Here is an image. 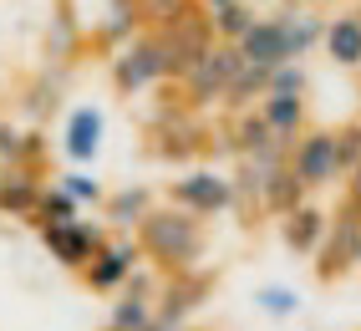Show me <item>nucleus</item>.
I'll return each instance as SVG.
<instances>
[{
	"label": "nucleus",
	"instance_id": "1",
	"mask_svg": "<svg viewBox=\"0 0 361 331\" xmlns=\"http://www.w3.org/2000/svg\"><path fill=\"white\" fill-rule=\"evenodd\" d=\"M142 260H153L163 275H188L204 270L209 255V219H194L178 204H153V215L137 224Z\"/></svg>",
	"mask_w": 361,
	"mask_h": 331
},
{
	"label": "nucleus",
	"instance_id": "2",
	"mask_svg": "<svg viewBox=\"0 0 361 331\" xmlns=\"http://www.w3.org/2000/svg\"><path fill=\"white\" fill-rule=\"evenodd\" d=\"M321 41H326V20H321L316 11L290 6V11L259 16V20H255V31L239 41V56H245L255 72H275V66H285V61L310 56Z\"/></svg>",
	"mask_w": 361,
	"mask_h": 331
},
{
	"label": "nucleus",
	"instance_id": "3",
	"mask_svg": "<svg viewBox=\"0 0 361 331\" xmlns=\"http://www.w3.org/2000/svg\"><path fill=\"white\" fill-rule=\"evenodd\" d=\"M112 87H117V97H137V92H148V87H168V82H178L173 77V56H168V46L158 31H142L133 36L123 52H112Z\"/></svg>",
	"mask_w": 361,
	"mask_h": 331
},
{
	"label": "nucleus",
	"instance_id": "4",
	"mask_svg": "<svg viewBox=\"0 0 361 331\" xmlns=\"http://www.w3.org/2000/svg\"><path fill=\"white\" fill-rule=\"evenodd\" d=\"M245 56H239V46H214V52L194 66V72L183 77V107H229V92H234V82L245 77Z\"/></svg>",
	"mask_w": 361,
	"mask_h": 331
},
{
	"label": "nucleus",
	"instance_id": "5",
	"mask_svg": "<svg viewBox=\"0 0 361 331\" xmlns=\"http://www.w3.org/2000/svg\"><path fill=\"white\" fill-rule=\"evenodd\" d=\"M168 204L188 209L194 219H219L239 204V194H234V179L214 174V169H188L183 179L168 183Z\"/></svg>",
	"mask_w": 361,
	"mask_h": 331
},
{
	"label": "nucleus",
	"instance_id": "6",
	"mask_svg": "<svg viewBox=\"0 0 361 331\" xmlns=\"http://www.w3.org/2000/svg\"><path fill=\"white\" fill-rule=\"evenodd\" d=\"M142 270V245H137V234H112V240L97 250V260L82 270V286L92 296H123L128 291V280Z\"/></svg>",
	"mask_w": 361,
	"mask_h": 331
},
{
	"label": "nucleus",
	"instance_id": "7",
	"mask_svg": "<svg viewBox=\"0 0 361 331\" xmlns=\"http://www.w3.org/2000/svg\"><path fill=\"white\" fill-rule=\"evenodd\" d=\"M285 163H290V174H295L305 188H331V183H341V158H336V133H331V128H305V138H295V143H290Z\"/></svg>",
	"mask_w": 361,
	"mask_h": 331
},
{
	"label": "nucleus",
	"instance_id": "8",
	"mask_svg": "<svg viewBox=\"0 0 361 331\" xmlns=\"http://www.w3.org/2000/svg\"><path fill=\"white\" fill-rule=\"evenodd\" d=\"M163 36V46H168V56H173V77L183 82L194 66L219 46V36H214V26H209V16H199V6L188 11V16H178L173 26H163L158 31Z\"/></svg>",
	"mask_w": 361,
	"mask_h": 331
},
{
	"label": "nucleus",
	"instance_id": "9",
	"mask_svg": "<svg viewBox=\"0 0 361 331\" xmlns=\"http://www.w3.org/2000/svg\"><path fill=\"white\" fill-rule=\"evenodd\" d=\"M41 245H46V255H51L56 265L82 275L92 260H97V250L107 245V234L97 224H87V219H77V224H46L41 229Z\"/></svg>",
	"mask_w": 361,
	"mask_h": 331
},
{
	"label": "nucleus",
	"instance_id": "10",
	"mask_svg": "<svg viewBox=\"0 0 361 331\" xmlns=\"http://www.w3.org/2000/svg\"><path fill=\"white\" fill-rule=\"evenodd\" d=\"M102 138H107V117H102V107L82 102V107H71V112H66L56 148H61V158L71 163V169H87V163L102 153Z\"/></svg>",
	"mask_w": 361,
	"mask_h": 331
},
{
	"label": "nucleus",
	"instance_id": "11",
	"mask_svg": "<svg viewBox=\"0 0 361 331\" xmlns=\"http://www.w3.org/2000/svg\"><path fill=\"white\" fill-rule=\"evenodd\" d=\"M214 291V275L209 270H188V275H163V296H158V321L168 331L188 326V316L199 311Z\"/></svg>",
	"mask_w": 361,
	"mask_h": 331
},
{
	"label": "nucleus",
	"instance_id": "12",
	"mask_svg": "<svg viewBox=\"0 0 361 331\" xmlns=\"http://www.w3.org/2000/svg\"><path fill=\"white\" fill-rule=\"evenodd\" d=\"M351 265H361V219L341 215V219H331V234H326V245L316 255V275L326 280H341Z\"/></svg>",
	"mask_w": 361,
	"mask_h": 331
},
{
	"label": "nucleus",
	"instance_id": "13",
	"mask_svg": "<svg viewBox=\"0 0 361 331\" xmlns=\"http://www.w3.org/2000/svg\"><path fill=\"white\" fill-rule=\"evenodd\" d=\"M326 234H331V215L321 204H310V199L295 209V215L280 219V245L290 255H300V260H316L321 245H326Z\"/></svg>",
	"mask_w": 361,
	"mask_h": 331
},
{
	"label": "nucleus",
	"instance_id": "14",
	"mask_svg": "<svg viewBox=\"0 0 361 331\" xmlns=\"http://www.w3.org/2000/svg\"><path fill=\"white\" fill-rule=\"evenodd\" d=\"M102 215H107V229H117V234H137V224L153 215V188H148V183H123V188H107Z\"/></svg>",
	"mask_w": 361,
	"mask_h": 331
},
{
	"label": "nucleus",
	"instance_id": "15",
	"mask_svg": "<svg viewBox=\"0 0 361 331\" xmlns=\"http://www.w3.org/2000/svg\"><path fill=\"white\" fill-rule=\"evenodd\" d=\"M255 112H259V123L270 128V138H275L285 153H290L295 138H305V123H310L305 97H259V102H255Z\"/></svg>",
	"mask_w": 361,
	"mask_h": 331
},
{
	"label": "nucleus",
	"instance_id": "16",
	"mask_svg": "<svg viewBox=\"0 0 361 331\" xmlns=\"http://www.w3.org/2000/svg\"><path fill=\"white\" fill-rule=\"evenodd\" d=\"M305 194H310V188L290 174V163H280V169H270L264 183H259V209L270 219H285V215H295V209L305 204Z\"/></svg>",
	"mask_w": 361,
	"mask_h": 331
},
{
	"label": "nucleus",
	"instance_id": "17",
	"mask_svg": "<svg viewBox=\"0 0 361 331\" xmlns=\"http://www.w3.org/2000/svg\"><path fill=\"white\" fill-rule=\"evenodd\" d=\"M326 56L336 66H346V72H361V16L356 11H341L326 20Z\"/></svg>",
	"mask_w": 361,
	"mask_h": 331
},
{
	"label": "nucleus",
	"instance_id": "18",
	"mask_svg": "<svg viewBox=\"0 0 361 331\" xmlns=\"http://www.w3.org/2000/svg\"><path fill=\"white\" fill-rule=\"evenodd\" d=\"M224 148L239 153V158H259V153H275L280 143L270 138V128L259 123V112L250 107V112H234L224 123Z\"/></svg>",
	"mask_w": 361,
	"mask_h": 331
},
{
	"label": "nucleus",
	"instance_id": "19",
	"mask_svg": "<svg viewBox=\"0 0 361 331\" xmlns=\"http://www.w3.org/2000/svg\"><path fill=\"white\" fill-rule=\"evenodd\" d=\"M41 179L36 169H11V174H0V215H11V219H31L36 215V199H41Z\"/></svg>",
	"mask_w": 361,
	"mask_h": 331
},
{
	"label": "nucleus",
	"instance_id": "20",
	"mask_svg": "<svg viewBox=\"0 0 361 331\" xmlns=\"http://www.w3.org/2000/svg\"><path fill=\"white\" fill-rule=\"evenodd\" d=\"M142 0H107V20L97 26V41L107 52H123L133 36H142Z\"/></svg>",
	"mask_w": 361,
	"mask_h": 331
},
{
	"label": "nucleus",
	"instance_id": "21",
	"mask_svg": "<svg viewBox=\"0 0 361 331\" xmlns=\"http://www.w3.org/2000/svg\"><path fill=\"white\" fill-rule=\"evenodd\" d=\"M255 20H259V11L245 6V0H229V6L209 11V26H214V36H219L224 46H239V41L255 31Z\"/></svg>",
	"mask_w": 361,
	"mask_h": 331
},
{
	"label": "nucleus",
	"instance_id": "22",
	"mask_svg": "<svg viewBox=\"0 0 361 331\" xmlns=\"http://www.w3.org/2000/svg\"><path fill=\"white\" fill-rule=\"evenodd\" d=\"M77 219H82V204L71 199V194H61L56 183H46V188H41V199H36L31 224H36V229H46V224H77Z\"/></svg>",
	"mask_w": 361,
	"mask_h": 331
},
{
	"label": "nucleus",
	"instance_id": "23",
	"mask_svg": "<svg viewBox=\"0 0 361 331\" xmlns=\"http://www.w3.org/2000/svg\"><path fill=\"white\" fill-rule=\"evenodd\" d=\"M77 46H82V31H77V16H71V0H56V20H51V36H46V56H51V66H61Z\"/></svg>",
	"mask_w": 361,
	"mask_h": 331
},
{
	"label": "nucleus",
	"instance_id": "24",
	"mask_svg": "<svg viewBox=\"0 0 361 331\" xmlns=\"http://www.w3.org/2000/svg\"><path fill=\"white\" fill-rule=\"evenodd\" d=\"M153 316H158V301H142V296L123 291L112 301V311H107V331H142Z\"/></svg>",
	"mask_w": 361,
	"mask_h": 331
},
{
	"label": "nucleus",
	"instance_id": "25",
	"mask_svg": "<svg viewBox=\"0 0 361 331\" xmlns=\"http://www.w3.org/2000/svg\"><path fill=\"white\" fill-rule=\"evenodd\" d=\"M56 188H61V194H71L82 209H92V204H102V199H107V183H102L97 174H87V169H61Z\"/></svg>",
	"mask_w": 361,
	"mask_h": 331
},
{
	"label": "nucleus",
	"instance_id": "26",
	"mask_svg": "<svg viewBox=\"0 0 361 331\" xmlns=\"http://www.w3.org/2000/svg\"><path fill=\"white\" fill-rule=\"evenodd\" d=\"M255 306H259L264 316H275V321H290L300 311V291L295 286H275V280H270V286L255 291Z\"/></svg>",
	"mask_w": 361,
	"mask_h": 331
},
{
	"label": "nucleus",
	"instance_id": "27",
	"mask_svg": "<svg viewBox=\"0 0 361 331\" xmlns=\"http://www.w3.org/2000/svg\"><path fill=\"white\" fill-rule=\"evenodd\" d=\"M310 92V72L300 61H285L270 72V82H264V97H305Z\"/></svg>",
	"mask_w": 361,
	"mask_h": 331
},
{
	"label": "nucleus",
	"instance_id": "28",
	"mask_svg": "<svg viewBox=\"0 0 361 331\" xmlns=\"http://www.w3.org/2000/svg\"><path fill=\"white\" fill-rule=\"evenodd\" d=\"M56 92H61V66H46V72L26 87V107H31V117H46L56 107Z\"/></svg>",
	"mask_w": 361,
	"mask_h": 331
},
{
	"label": "nucleus",
	"instance_id": "29",
	"mask_svg": "<svg viewBox=\"0 0 361 331\" xmlns=\"http://www.w3.org/2000/svg\"><path fill=\"white\" fill-rule=\"evenodd\" d=\"M199 0H142V26L148 31H163V26H173L178 16H188Z\"/></svg>",
	"mask_w": 361,
	"mask_h": 331
},
{
	"label": "nucleus",
	"instance_id": "30",
	"mask_svg": "<svg viewBox=\"0 0 361 331\" xmlns=\"http://www.w3.org/2000/svg\"><path fill=\"white\" fill-rule=\"evenodd\" d=\"M336 158H341V174H356L361 169V123L336 128Z\"/></svg>",
	"mask_w": 361,
	"mask_h": 331
},
{
	"label": "nucleus",
	"instance_id": "31",
	"mask_svg": "<svg viewBox=\"0 0 361 331\" xmlns=\"http://www.w3.org/2000/svg\"><path fill=\"white\" fill-rule=\"evenodd\" d=\"M41 158H46V133H41V128L20 133V158H16V163H26V169H31V163H41Z\"/></svg>",
	"mask_w": 361,
	"mask_h": 331
},
{
	"label": "nucleus",
	"instance_id": "32",
	"mask_svg": "<svg viewBox=\"0 0 361 331\" xmlns=\"http://www.w3.org/2000/svg\"><path fill=\"white\" fill-rule=\"evenodd\" d=\"M16 158H20V128L0 123V163H16Z\"/></svg>",
	"mask_w": 361,
	"mask_h": 331
},
{
	"label": "nucleus",
	"instance_id": "33",
	"mask_svg": "<svg viewBox=\"0 0 361 331\" xmlns=\"http://www.w3.org/2000/svg\"><path fill=\"white\" fill-rule=\"evenodd\" d=\"M199 6H209V11H219V6H229V0H199Z\"/></svg>",
	"mask_w": 361,
	"mask_h": 331
},
{
	"label": "nucleus",
	"instance_id": "34",
	"mask_svg": "<svg viewBox=\"0 0 361 331\" xmlns=\"http://www.w3.org/2000/svg\"><path fill=\"white\" fill-rule=\"evenodd\" d=\"M245 6H255V11H259V6H275V0H245Z\"/></svg>",
	"mask_w": 361,
	"mask_h": 331
},
{
	"label": "nucleus",
	"instance_id": "35",
	"mask_svg": "<svg viewBox=\"0 0 361 331\" xmlns=\"http://www.w3.org/2000/svg\"><path fill=\"white\" fill-rule=\"evenodd\" d=\"M178 331H199V326H178Z\"/></svg>",
	"mask_w": 361,
	"mask_h": 331
},
{
	"label": "nucleus",
	"instance_id": "36",
	"mask_svg": "<svg viewBox=\"0 0 361 331\" xmlns=\"http://www.w3.org/2000/svg\"><path fill=\"white\" fill-rule=\"evenodd\" d=\"M356 16H361V6H356Z\"/></svg>",
	"mask_w": 361,
	"mask_h": 331
},
{
	"label": "nucleus",
	"instance_id": "37",
	"mask_svg": "<svg viewBox=\"0 0 361 331\" xmlns=\"http://www.w3.org/2000/svg\"><path fill=\"white\" fill-rule=\"evenodd\" d=\"M356 77H361V72H356Z\"/></svg>",
	"mask_w": 361,
	"mask_h": 331
}]
</instances>
